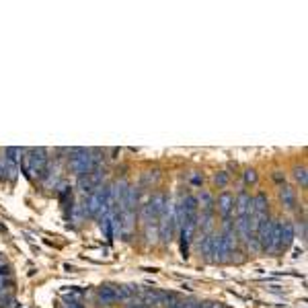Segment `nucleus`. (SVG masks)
Segmentation results:
<instances>
[{
	"instance_id": "1",
	"label": "nucleus",
	"mask_w": 308,
	"mask_h": 308,
	"mask_svg": "<svg viewBox=\"0 0 308 308\" xmlns=\"http://www.w3.org/2000/svg\"><path fill=\"white\" fill-rule=\"evenodd\" d=\"M23 154L25 157H21L23 161V171L25 175L33 181L35 177L42 179L44 173H46V167L50 163V157H48V150L46 148H23Z\"/></svg>"
},
{
	"instance_id": "2",
	"label": "nucleus",
	"mask_w": 308,
	"mask_h": 308,
	"mask_svg": "<svg viewBox=\"0 0 308 308\" xmlns=\"http://www.w3.org/2000/svg\"><path fill=\"white\" fill-rule=\"evenodd\" d=\"M214 210H218L222 220H233L235 218V194L222 191L218 198H214Z\"/></svg>"
},
{
	"instance_id": "3",
	"label": "nucleus",
	"mask_w": 308,
	"mask_h": 308,
	"mask_svg": "<svg viewBox=\"0 0 308 308\" xmlns=\"http://www.w3.org/2000/svg\"><path fill=\"white\" fill-rule=\"evenodd\" d=\"M294 226H292V220L288 218H282L280 220V239H278V247H276V255H282L286 253L292 243H294Z\"/></svg>"
},
{
	"instance_id": "4",
	"label": "nucleus",
	"mask_w": 308,
	"mask_h": 308,
	"mask_svg": "<svg viewBox=\"0 0 308 308\" xmlns=\"http://www.w3.org/2000/svg\"><path fill=\"white\" fill-rule=\"evenodd\" d=\"M251 214H253V196L243 189L235 196V216H251Z\"/></svg>"
},
{
	"instance_id": "5",
	"label": "nucleus",
	"mask_w": 308,
	"mask_h": 308,
	"mask_svg": "<svg viewBox=\"0 0 308 308\" xmlns=\"http://www.w3.org/2000/svg\"><path fill=\"white\" fill-rule=\"evenodd\" d=\"M280 204H282V208L284 210H288V212H292V210H296V206H298V194H296V189L294 187H290V185H280Z\"/></svg>"
},
{
	"instance_id": "6",
	"label": "nucleus",
	"mask_w": 308,
	"mask_h": 308,
	"mask_svg": "<svg viewBox=\"0 0 308 308\" xmlns=\"http://www.w3.org/2000/svg\"><path fill=\"white\" fill-rule=\"evenodd\" d=\"M97 302H99V306H105V308L113 306L115 302H120L118 300V286H101V288H97Z\"/></svg>"
},
{
	"instance_id": "7",
	"label": "nucleus",
	"mask_w": 308,
	"mask_h": 308,
	"mask_svg": "<svg viewBox=\"0 0 308 308\" xmlns=\"http://www.w3.org/2000/svg\"><path fill=\"white\" fill-rule=\"evenodd\" d=\"M253 216L255 218L269 216V198L265 191H259V194L253 196Z\"/></svg>"
},
{
	"instance_id": "8",
	"label": "nucleus",
	"mask_w": 308,
	"mask_h": 308,
	"mask_svg": "<svg viewBox=\"0 0 308 308\" xmlns=\"http://www.w3.org/2000/svg\"><path fill=\"white\" fill-rule=\"evenodd\" d=\"M196 202H198V210L200 212H216L214 210V196H212V191L202 189L200 194L196 196Z\"/></svg>"
},
{
	"instance_id": "9",
	"label": "nucleus",
	"mask_w": 308,
	"mask_h": 308,
	"mask_svg": "<svg viewBox=\"0 0 308 308\" xmlns=\"http://www.w3.org/2000/svg\"><path fill=\"white\" fill-rule=\"evenodd\" d=\"M144 241H146V247L159 245V222L144 224Z\"/></svg>"
},
{
	"instance_id": "10",
	"label": "nucleus",
	"mask_w": 308,
	"mask_h": 308,
	"mask_svg": "<svg viewBox=\"0 0 308 308\" xmlns=\"http://www.w3.org/2000/svg\"><path fill=\"white\" fill-rule=\"evenodd\" d=\"M294 181L300 185V189H306V185H308V173H306L304 165H296L294 167Z\"/></svg>"
},
{
	"instance_id": "11",
	"label": "nucleus",
	"mask_w": 308,
	"mask_h": 308,
	"mask_svg": "<svg viewBox=\"0 0 308 308\" xmlns=\"http://www.w3.org/2000/svg\"><path fill=\"white\" fill-rule=\"evenodd\" d=\"M161 181V171H146L142 173V187H152Z\"/></svg>"
},
{
	"instance_id": "12",
	"label": "nucleus",
	"mask_w": 308,
	"mask_h": 308,
	"mask_svg": "<svg viewBox=\"0 0 308 308\" xmlns=\"http://www.w3.org/2000/svg\"><path fill=\"white\" fill-rule=\"evenodd\" d=\"M212 183H214L218 189H226V187H228V183H230V173H226V171H218V173H214Z\"/></svg>"
},
{
	"instance_id": "13",
	"label": "nucleus",
	"mask_w": 308,
	"mask_h": 308,
	"mask_svg": "<svg viewBox=\"0 0 308 308\" xmlns=\"http://www.w3.org/2000/svg\"><path fill=\"white\" fill-rule=\"evenodd\" d=\"M292 226H294V237H300V241L304 243L306 241V218L292 222Z\"/></svg>"
},
{
	"instance_id": "14",
	"label": "nucleus",
	"mask_w": 308,
	"mask_h": 308,
	"mask_svg": "<svg viewBox=\"0 0 308 308\" xmlns=\"http://www.w3.org/2000/svg\"><path fill=\"white\" fill-rule=\"evenodd\" d=\"M243 181H245V185H257V181H259L257 171H255V169H247V171L243 173Z\"/></svg>"
},
{
	"instance_id": "15",
	"label": "nucleus",
	"mask_w": 308,
	"mask_h": 308,
	"mask_svg": "<svg viewBox=\"0 0 308 308\" xmlns=\"http://www.w3.org/2000/svg\"><path fill=\"white\" fill-rule=\"evenodd\" d=\"M189 183L194 185V187H202V183H204V175L202 173H191V177H189Z\"/></svg>"
},
{
	"instance_id": "16",
	"label": "nucleus",
	"mask_w": 308,
	"mask_h": 308,
	"mask_svg": "<svg viewBox=\"0 0 308 308\" xmlns=\"http://www.w3.org/2000/svg\"><path fill=\"white\" fill-rule=\"evenodd\" d=\"M272 179H274L278 185H286V175H284V171H274V173H272Z\"/></svg>"
},
{
	"instance_id": "17",
	"label": "nucleus",
	"mask_w": 308,
	"mask_h": 308,
	"mask_svg": "<svg viewBox=\"0 0 308 308\" xmlns=\"http://www.w3.org/2000/svg\"><path fill=\"white\" fill-rule=\"evenodd\" d=\"M0 179H7V161H5V157H0Z\"/></svg>"
},
{
	"instance_id": "18",
	"label": "nucleus",
	"mask_w": 308,
	"mask_h": 308,
	"mask_svg": "<svg viewBox=\"0 0 308 308\" xmlns=\"http://www.w3.org/2000/svg\"><path fill=\"white\" fill-rule=\"evenodd\" d=\"M179 298H181V296H177L175 300H171V302H169L165 308H179Z\"/></svg>"
},
{
	"instance_id": "19",
	"label": "nucleus",
	"mask_w": 308,
	"mask_h": 308,
	"mask_svg": "<svg viewBox=\"0 0 308 308\" xmlns=\"http://www.w3.org/2000/svg\"><path fill=\"white\" fill-rule=\"evenodd\" d=\"M7 290V282H5V276H0V294H5Z\"/></svg>"
},
{
	"instance_id": "20",
	"label": "nucleus",
	"mask_w": 308,
	"mask_h": 308,
	"mask_svg": "<svg viewBox=\"0 0 308 308\" xmlns=\"http://www.w3.org/2000/svg\"><path fill=\"white\" fill-rule=\"evenodd\" d=\"M64 308H70V306H68V304H66V306H64Z\"/></svg>"
}]
</instances>
